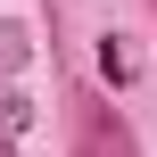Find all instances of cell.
Wrapping results in <instances>:
<instances>
[{
	"label": "cell",
	"instance_id": "obj_3",
	"mask_svg": "<svg viewBox=\"0 0 157 157\" xmlns=\"http://www.w3.org/2000/svg\"><path fill=\"white\" fill-rule=\"evenodd\" d=\"M25 124H33V99L25 91H0V132H25Z\"/></svg>",
	"mask_w": 157,
	"mask_h": 157
},
{
	"label": "cell",
	"instance_id": "obj_1",
	"mask_svg": "<svg viewBox=\"0 0 157 157\" xmlns=\"http://www.w3.org/2000/svg\"><path fill=\"white\" fill-rule=\"evenodd\" d=\"M25 58H33V33L17 17H0V75H25Z\"/></svg>",
	"mask_w": 157,
	"mask_h": 157
},
{
	"label": "cell",
	"instance_id": "obj_4",
	"mask_svg": "<svg viewBox=\"0 0 157 157\" xmlns=\"http://www.w3.org/2000/svg\"><path fill=\"white\" fill-rule=\"evenodd\" d=\"M0 157H17V149H8V141H0Z\"/></svg>",
	"mask_w": 157,
	"mask_h": 157
},
{
	"label": "cell",
	"instance_id": "obj_2",
	"mask_svg": "<svg viewBox=\"0 0 157 157\" xmlns=\"http://www.w3.org/2000/svg\"><path fill=\"white\" fill-rule=\"evenodd\" d=\"M99 75H108V83H132V58H124V41H116V33L99 41Z\"/></svg>",
	"mask_w": 157,
	"mask_h": 157
}]
</instances>
